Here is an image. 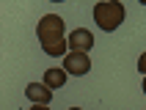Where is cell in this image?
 Instances as JSON below:
<instances>
[{"instance_id":"cell-1","label":"cell","mask_w":146,"mask_h":110,"mask_svg":"<svg viewBox=\"0 0 146 110\" xmlns=\"http://www.w3.org/2000/svg\"><path fill=\"white\" fill-rule=\"evenodd\" d=\"M36 36H39V41H41V50L47 55H52V58L66 55V50H69V44H66V39H64V19L58 14L41 17L39 25H36Z\"/></svg>"},{"instance_id":"cell-2","label":"cell","mask_w":146,"mask_h":110,"mask_svg":"<svg viewBox=\"0 0 146 110\" xmlns=\"http://www.w3.org/2000/svg\"><path fill=\"white\" fill-rule=\"evenodd\" d=\"M94 22H97L105 33L116 30V28L124 22V3H119V0L97 3V6H94Z\"/></svg>"},{"instance_id":"cell-3","label":"cell","mask_w":146,"mask_h":110,"mask_svg":"<svg viewBox=\"0 0 146 110\" xmlns=\"http://www.w3.org/2000/svg\"><path fill=\"white\" fill-rule=\"evenodd\" d=\"M64 69L66 74H88L91 72V61H88V52H66L64 55Z\"/></svg>"},{"instance_id":"cell-4","label":"cell","mask_w":146,"mask_h":110,"mask_svg":"<svg viewBox=\"0 0 146 110\" xmlns=\"http://www.w3.org/2000/svg\"><path fill=\"white\" fill-rule=\"evenodd\" d=\"M66 44H69V52H88L94 47V33L86 28H77L74 33H69Z\"/></svg>"},{"instance_id":"cell-5","label":"cell","mask_w":146,"mask_h":110,"mask_svg":"<svg viewBox=\"0 0 146 110\" xmlns=\"http://www.w3.org/2000/svg\"><path fill=\"white\" fill-rule=\"evenodd\" d=\"M25 96H28L33 105H50V99H52V91H50L44 83H31V85L25 88Z\"/></svg>"},{"instance_id":"cell-6","label":"cell","mask_w":146,"mask_h":110,"mask_svg":"<svg viewBox=\"0 0 146 110\" xmlns=\"http://www.w3.org/2000/svg\"><path fill=\"white\" fill-rule=\"evenodd\" d=\"M64 83H66V69H47L44 72V85L52 91V88H64Z\"/></svg>"},{"instance_id":"cell-7","label":"cell","mask_w":146,"mask_h":110,"mask_svg":"<svg viewBox=\"0 0 146 110\" xmlns=\"http://www.w3.org/2000/svg\"><path fill=\"white\" fill-rule=\"evenodd\" d=\"M138 69L143 72V77H146V52H143V55H141V58H138Z\"/></svg>"},{"instance_id":"cell-8","label":"cell","mask_w":146,"mask_h":110,"mask_svg":"<svg viewBox=\"0 0 146 110\" xmlns=\"http://www.w3.org/2000/svg\"><path fill=\"white\" fill-rule=\"evenodd\" d=\"M31 110H50V107H47V105H33Z\"/></svg>"},{"instance_id":"cell-9","label":"cell","mask_w":146,"mask_h":110,"mask_svg":"<svg viewBox=\"0 0 146 110\" xmlns=\"http://www.w3.org/2000/svg\"><path fill=\"white\" fill-rule=\"evenodd\" d=\"M143 94H146V77H143Z\"/></svg>"},{"instance_id":"cell-10","label":"cell","mask_w":146,"mask_h":110,"mask_svg":"<svg viewBox=\"0 0 146 110\" xmlns=\"http://www.w3.org/2000/svg\"><path fill=\"white\" fill-rule=\"evenodd\" d=\"M69 110H80V107H69Z\"/></svg>"}]
</instances>
